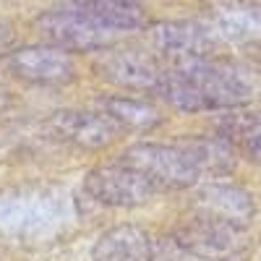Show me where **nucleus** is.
Returning <instances> with one entry per match:
<instances>
[{"label":"nucleus","mask_w":261,"mask_h":261,"mask_svg":"<svg viewBox=\"0 0 261 261\" xmlns=\"http://www.w3.org/2000/svg\"><path fill=\"white\" fill-rule=\"evenodd\" d=\"M183 146L191 151V157L199 167L201 178H220L227 175L235 165V146L222 136H199V139H188L183 141Z\"/></svg>","instance_id":"2eb2a0df"},{"label":"nucleus","mask_w":261,"mask_h":261,"mask_svg":"<svg viewBox=\"0 0 261 261\" xmlns=\"http://www.w3.org/2000/svg\"><path fill=\"white\" fill-rule=\"evenodd\" d=\"M220 261H230V258H220Z\"/></svg>","instance_id":"a211bd4d"},{"label":"nucleus","mask_w":261,"mask_h":261,"mask_svg":"<svg viewBox=\"0 0 261 261\" xmlns=\"http://www.w3.org/2000/svg\"><path fill=\"white\" fill-rule=\"evenodd\" d=\"M193 214L199 217H209V220L225 222V225H235L243 227L253 220V201L251 196L238 188V186H227V183H206L196 191L193 196Z\"/></svg>","instance_id":"9d476101"},{"label":"nucleus","mask_w":261,"mask_h":261,"mask_svg":"<svg viewBox=\"0 0 261 261\" xmlns=\"http://www.w3.org/2000/svg\"><path fill=\"white\" fill-rule=\"evenodd\" d=\"M94 261H154V241L136 225H120L99 235L92 251Z\"/></svg>","instance_id":"ddd939ff"},{"label":"nucleus","mask_w":261,"mask_h":261,"mask_svg":"<svg viewBox=\"0 0 261 261\" xmlns=\"http://www.w3.org/2000/svg\"><path fill=\"white\" fill-rule=\"evenodd\" d=\"M157 94L183 113L235 110L256 94V76L248 65L220 58L175 63L165 71Z\"/></svg>","instance_id":"f257e3e1"},{"label":"nucleus","mask_w":261,"mask_h":261,"mask_svg":"<svg viewBox=\"0 0 261 261\" xmlns=\"http://www.w3.org/2000/svg\"><path fill=\"white\" fill-rule=\"evenodd\" d=\"M50 128L58 134V139L68 141L73 146H81V149H105L120 134V125L113 118H107L102 110H97V113H92V110L55 113L50 120Z\"/></svg>","instance_id":"1a4fd4ad"},{"label":"nucleus","mask_w":261,"mask_h":261,"mask_svg":"<svg viewBox=\"0 0 261 261\" xmlns=\"http://www.w3.org/2000/svg\"><path fill=\"white\" fill-rule=\"evenodd\" d=\"M151 45L172 63H186L212 58L220 45V37L201 21H165L151 27Z\"/></svg>","instance_id":"0eeeda50"},{"label":"nucleus","mask_w":261,"mask_h":261,"mask_svg":"<svg viewBox=\"0 0 261 261\" xmlns=\"http://www.w3.org/2000/svg\"><path fill=\"white\" fill-rule=\"evenodd\" d=\"M84 188L94 201H99L105 206H118V209L141 206L157 193L154 183L144 172H139L136 167H130L120 160L115 165L94 167L86 175Z\"/></svg>","instance_id":"20e7f679"},{"label":"nucleus","mask_w":261,"mask_h":261,"mask_svg":"<svg viewBox=\"0 0 261 261\" xmlns=\"http://www.w3.org/2000/svg\"><path fill=\"white\" fill-rule=\"evenodd\" d=\"M65 3L89 24L115 37L146 27V8L139 0H65Z\"/></svg>","instance_id":"9b49d317"},{"label":"nucleus","mask_w":261,"mask_h":261,"mask_svg":"<svg viewBox=\"0 0 261 261\" xmlns=\"http://www.w3.org/2000/svg\"><path fill=\"white\" fill-rule=\"evenodd\" d=\"M8 68L13 76L39 86H65L76 79V65L68 50L55 45L21 47L8 55Z\"/></svg>","instance_id":"6e6552de"},{"label":"nucleus","mask_w":261,"mask_h":261,"mask_svg":"<svg viewBox=\"0 0 261 261\" xmlns=\"http://www.w3.org/2000/svg\"><path fill=\"white\" fill-rule=\"evenodd\" d=\"M99 53L97 71L105 81L130 92H157L165 68L154 53L139 47H105Z\"/></svg>","instance_id":"423d86ee"},{"label":"nucleus","mask_w":261,"mask_h":261,"mask_svg":"<svg viewBox=\"0 0 261 261\" xmlns=\"http://www.w3.org/2000/svg\"><path fill=\"white\" fill-rule=\"evenodd\" d=\"M37 29L45 37L47 45H55L60 50H73V53H99L105 47H113L120 39L110 32L89 24L68 3H60L45 11L37 18Z\"/></svg>","instance_id":"7ed1b4c3"},{"label":"nucleus","mask_w":261,"mask_h":261,"mask_svg":"<svg viewBox=\"0 0 261 261\" xmlns=\"http://www.w3.org/2000/svg\"><path fill=\"white\" fill-rule=\"evenodd\" d=\"M99 110L113 118L120 130H136V134H144V130H151L162 123V113L157 110L154 102L141 99V97H105L99 102Z\"/></svg>","instance_id":"4468645a"},{"label":"nucleus","mask_w":261,"mask_h":261,"mask_svg":"<svg viewBox=\"0 0 261 261\" xmlns=\"http://www.w3.org/2000/svg\"><path fill=\"white\" fill-rule=\"evenodd\" d=\"M220 134L248 162L261 165V113H230L220 123Z\"/></svg>","instance_id":"dca6fc26"},{"label":"nucleus","mask_w":261,"mask_h":261,"mask_svg":"<svg viewBox=\"0 0 261 261\" xmlns=\"http://www.w3.org/2000/svg\"><path fill=\"white\" fill-rule=\"evenodd\" d=\"M120 162L144 172L157 191H180L201 180V172L183 144H136L123 151Z\"/></svg>","instance_id":"f03ea898"},{"label":"nucleus","mask_w":261,"mask_h":261,"mask_svg":"<svg viewBox=\"0 0 261 261\" xmlns=\"http://www.w3.org/2000/svg\"><path fill=\"white\" fill-rule=\"evenodd\" d=\"M172 243L183 253L199 261H220V258H232L235 253H241L246 248V238H243V227L193 214L191 220H186L175 230Z\"/></svg>","instance_id":"39448f33"},{"label":"nucleus","mask_w":261,"mask_h":261,"mask_svg":"<svg viewBox=\"0 0 261 261\" xmlns=\"http://www.w3.org/2000/svg\"><path fill=\"white\" fill-rule=\"evenodd\" d=\"M11 39H13V32H11V27L0 24V47H3V45H8Z\"/></svg>","instance_id":"f3484780"},{"label":"nucleus","mask_w":261,"mask_h":261,"mask_svg":"<svg viewBox=\"0 0 261 261\" xmlns=\"http://www.w3.org/2000/svg\"><path fill=\"white\" fill-rule=\"evenodd\" d=\"M206 24L227 42H258L261 39V6L251 0H225L214 6Z\"/></svg>","instance_id":"f8f14e48"}]
</instances>
